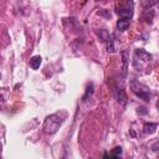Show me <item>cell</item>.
<instances>
[{
    "instance_id": "cell-12",
    "label": "cell",
    "mask_w": 159,
    "mask_h": 159,
    "mask_svg": "<svg viewBox=\"0 0 159 159\" xmlns=\"http://www.w3.org/2000/svg\"><path fill=\"white\" fill-rule=\"evenodd\" d=\"M158 2V0H152L150 2H149V6H153V5H155Z\"/></svg>"
},
{
    "instance_id": "cell-2",
    "label": "cell",
    "mask_w": 159,
    "mask_h": 159,
    "mask_svg": "<svg viewBox=\"0 0 159 159\" xmlns=\"http://www.w3.org/2000/svg\"><path fill=\"white\" fill-rule=\"evenodd\" d=\"M132 91L134 92V94L137 97H139L143 101H149V98H150V92H149L148 87L138 83L137 81H133L132 82Z\"/></svg>"
},
{
    "instance_id": "cell-9",
    "label": "cell",
    "mask_w": 159,
    "mask_h": 159,
    "mask_svg": "<svg viewBox=\"0 0 159 159\" xmlns=\"http://www.w3.org/2000/svg\"><path fill=\"white\" fill-rule=\"evenodd\" d=\"M122 58H123V76L127 73V63H128V52L125 50L122 51Z\"/></svg>"
},
{
    "instance_id": "cell-1",
    "label": "cell",
    "mask_w": 159,
    "mask_h": 159,
    "mask_svg": "<svg viewBox=\"0 0 159 159\" xmlns=\"http://www.w3.org/2000/svg\"><path fill=\"white\" fill-rule=\"evenodd\" d=\"M61 124H62V119L60 118L58 114H50L46 117L42 128L46 134H53L60 129Z\"/></svg>"
},
{
    "instance_id": "cell-5",
    "label": "cell",
    "mask_w": 159,
    "mask_h": 159,
    "mask_svg": "<svg viewBox=\"0 0 159 159\" xmlns=\"http://www.w3.org/2000/svg\"><path fill=\"white\" fill-rule=\"evenodd\" d=\"M117 14H118L120 17H128V19H130V17L133 16V10H132V7H129V6H124V7L117 9Z\"/></svg>"
},
{
    "instance_id": "cell-4",
    "label": "cell",
    "mask_w": 159,
    "mask_h": 159,
    "mask_svg": "<svg viewBox=\"0 0 159 159\" xmlns=\"http://www.w3.org/2000/svg\"><path fill=\"white\" fill-rule=\"evenodd\" d=\"M134 55H135L137 58H139L142 61H145V62H148V61L152 60V55L149 52H147L145 50H143V48H137L134 51Z\"/></svg>"
},
{
    "instance_id": "cell-11",
    "label": "cell",
    "mask_w": 159,
    "mask_h": 159,
    "mask_svg": "<svg viewBox=\"0 0 159 159\" xmlns=\"http://www.w3.org/2000/svg\"><path fill=\"white\" fill-rule=\"evenodd\" d=\"M122 154V148L120 147H116L113 150H112V153H111V157H113V158H117V157H119Z\"/></svg>"
},
{
    "instance_id": "cell-8",
    "label": "cell",
    "mask_w": 159,
    "mask_h": 159,
    "mask_svg": "<svg viewBox=\"0 0 159 159\" xmlns=\"http://www.w3.org/2000/svg\"><path fill=\"white\" fill-rule=\"evenodd\" d=\"M157 128H158V124L157 123H145L144 127H143V130L147 134H153L157 130Z\"/></svg>"
},
{
    "instance_id": "cell-6",
    "label": "cell",
    "mask_w": 159,
    "mask_h": 159,
    "mask_svg": "<svg viewBox=\"0 0 159 159\" xmlns=\"http://www.w3.org/2000/svg\"><path fill=\"white\" fill-rule=\"evenodd\" d=\"M130 25V19L128 17H120L118 21H117V29L119 31H125Z\"/></svg>"
},
{
    "instance_id": "cell-3",
    "label": "cell",
    "mask_w": 159,
    "mask_h": 159,
    "mask_svg": "<svg viewBox=\"0 0 159 159\" xmlns=\"http://www.w3.org/2000/svg\"><path fill=\"white\" fill-rule=\"evenodd\" d=\"M97 34H98L99 40L107 45V51H108V52H113V51H114V47H113V42H112V36H111V34H109L107 30H104V29L98 30Z\"/></svg>"
},
{
    "instance_id": "cell-10",
    "label": "cell",
    "mask_w": 159,
    "mask_h": 159,
    "mask_svg": "<svg viewBox=\"0 0 159 159\" xmlns=\"http://www.w3.org/2000/svg\"><path fill=\"white\" fill-rule=\"evenodd\" d=\"M117 92H118V101L122 103V104H124L125 103V101H127V96H125V93H124V91H123V88H119V89H117Z\"/></svg>"
},
{
    "instance_id": "cell-13",
    "label": "cell",
    "mask_w": 159,
    "mask_h": 159,
    "mask_svg": "<svg viewBox=\"0 0 159 159\" xmlns=\"http://www.w3.org/2000/svg\"><path fill=\"white\" fill-rule=\"evenodd\" d=\"M96 1H99V0H96Z\"/></svg>"
},
{
    "instance_id": "cell-7",
    "label": "cell",
    "mask_w": 159,
    "mask_h": 159,
    "mask_svg": "<svg viewBox=\"0 0 159 159\" xmlns=\"http://www.w3.org/2000/svg\"><path fill=\"white\" fill-rule=\"evenodd\" d=\"M41 62H42V58H41V56H40V55L32 56V57L30 58V67H31L32 70H37V68L40 67Z\"/></svg>"
}]
</instances>
